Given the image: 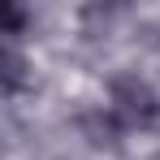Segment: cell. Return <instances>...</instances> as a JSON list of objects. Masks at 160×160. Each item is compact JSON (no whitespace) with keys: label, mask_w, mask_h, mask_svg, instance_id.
<instances>
[{"label":"cell","mask_w":160,"mask_h":160,"mask_svg":"<svg viewBox=\"0 0 160 160\" xmlns=\"http://www.w3.org/2000/svg\"><path fill=\"white\" fill-rule=\"evenodd\" d=\"M22 87V56H18V48H13V39L4 43V91L13 95Z\"/></svg>","instance_id":"7a4b0ae2"},{"label":"cell","mask_w":160,"mask_h":160,"mask_svg":"<svg viewBox=\"0 0 160 160\" xmlns=\"http://www.w3.org/2000/svg\"><path fill=\"white\" fill-rule=\"evenodd\" d=\"M112 112L126 121V126H138V130H152L160 121V95L134 74H121L112 82Z\"/></svg>","instance_id":"6da1fadb"}]
</instances>
